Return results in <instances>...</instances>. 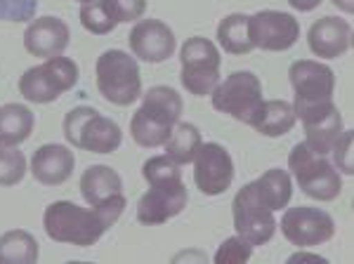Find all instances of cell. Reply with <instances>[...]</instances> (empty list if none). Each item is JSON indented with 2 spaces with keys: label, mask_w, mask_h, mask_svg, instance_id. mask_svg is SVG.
I'll return each mask as SVG.
<instances>
[{
  "label": "cell",
  "mask_w": 354,
  "mask_h": 264,
  "mask_svg": "<svg viewBox=\"0 0 354 264\" xmlns=\"http://www.w3.org/2000/svg\"><path fill=\"white\" fill-rule=\"evenodd\" d=\"M125 210V196L116 194L102 205L81 208L71 200H55L45 208L43 227L48 236L57 243L90 248L106 234V229L118 222Z\"/></svg>",
  "instance_id": "6da1fadb"
},
{
  "label": "cell",
  "mask_w": 354,
  "mask_h": 264,
  "mask_svg": "<svg viewBox=\"0 0 354 264\" xmlns=\"http://www.w3.org/2000/svg\"><path fill=\"white\" fill-rule=\"evenodd\" d=\"M149 191L137 203V222L147 227L165 225L187 208V187L182 182L180 165L168 156H153L142 165Z\"/></svg>",
  "instance_id": "7a4b0ae2"
},
{
  "label": "cell",
  "mask_w": 354,
  "mask_h": 264,
  "mask_svg": "<svg viewBox=\"0 0 354 264\" xmlns=\"http://www.w3.org/2000/svg\"><path fill=\"white\" fill-rule=\"evenodd\" d=\"M182 109V97L168 85H153L151 90H147L145 102L130 120V135L135 144L145 149L163 147L173 128L180 123Z\"/></svg>",
  "instance_id": "3957f363"
},
{
  "label": "cell",
  "mask_w": 354,
  "mask_h": 264,
  "mask_svg": "<svg viewBox=\"0 0 354 264\" xmlns=\"http://www.w3.org/2000/svg\"><path fill=\"white\" fill-rule=\"evenodd\" d=\"M64 137L71 147L90 153H113L123 142L121 128L93 106H76L64 116Z\"/></svg>",
  "instance_id": "277c9868"
},
{
  "label": "cell",
  "mask_w": 354,
  "mask_h": 264,
  "mask_svg": "<svg viewBox=\"0 0 354 264\" xmlns=\"http://www.w3.org/2000/svg\"><path fill=\"white\" fill-rule=\"evenodd\" d=\"M97 90L109 104L130 106L142 95V76L137 59L123 50H106L95 64Z\"/></svg>",
  "instance_id": "5b68a950"
},
{
  "label": "cell",
  "mask_w": 354,
  "mask_h": 264,
  "mask_svg": "<svg viewBox=\"0 0 354 264\" xmlns=\"http://www.w3.org/2000/svg\"><path fill=\"white\" fill-rule=\"evenodd\" d=\"M288 170L295 177L302 194H307L314 200H335L342 191L340 172L326 156L314 153L305 142L293 147L288 156Z\"/></svg>",
  "instance_id": "8992f818"
},
{
  "label": "cell",
  "mask_w": 354,
  "mask_h": 264,
  "mask_svg": "<svg viewBox=\"0 0 354 264\" xmlns=\"http://www.w3.org/2000/svg\"><path fill=\"white\" fill-rule=\"evenodd\" d=\"M78 64L68 57H50L19 78V93L33 104H50L78 83Z\"/></svg>",
  "instance_id": "52a82bcc"
},
{
  "label": "cell",
  "mask_w": 354,
  "mask_h": 264,
  "mask_svg": "<svg viewBox=\"0 0 354 264\" xmlns=\"http://www.w3.org/2000/svg\"><path fill=\"white\" fill-rule=\"evenodd\" d=\"M182 85L194 97H208L220 83V50L208 38H189L180 50Z\"/></svg>",
  "instance_id": "ba28073f"
},
{
  "label": "cell",
  "mask_w": 354,
  "mask_h": 264,
  "mask_svg": "<svg viewBox=\"0 0 354 264\" xmlns=\"http://www.w3.org/2000/svg\"><path fill=\"white\" fill-rule=\"evenodd\" d=\"M295 116L305 125V144L319 156H328L345 132L342 113L333 100L293 102Z\"/></svg>",
  "instance_id": "9c48e42d"
},
{
  "label": "cell",
  "mask_w": 354,
  "mask_h": 264,
  "mask_svg": "<svg viewBox=\"0 0 354 264\" xmlns=\"http://www.w3.org/2000/svg\"><path fill=\"white\" fill-rule=\"evenodd\" d=\"M262 102V83L253 71H234L225 83H218L213 90V109L220 113L241 120L250 125L255 113L260 111Z\"/></svg>",
  "instance_id": "30bf717a"
},
{
  "label": "cell",
  "mask_w": 354,
  "mask_h": 264,
  "mask_svg": "<svg viewBox=\"0 0 354 264\" xmlns=\"http://www.w3.org/2000/svg\"><path fill=\"white\" fill-rule=\"evenodd\" d=\"M232 212H234V229H236V234L248 241L253 248L272 241L274 232H277L274 210H270L258 198V194H255V189H253V182L236 191L234 203H232Z\"/></svg>",
  "instance_id": "8fae6325"
},
{
  "label": "cell",
  "mask_w": 354,
  "mask_h": 264,
  "mask_svg": "<svg viewBox=\"0 0 354 264\" xmlns=\"http://www.w3.org/2000/svg\"><path fill=\"white\" fill-rule=\"evenodd\" d=\"M281 232L298 248H314V245H322L333 238L335 222L326 210L298 205V208H288L283 212Z\"/></svg>",
  "instance_id": "7c38bea8"
},
{
  "label": "cell",
  "mask_w": 354,
  "mask_h": 264,
  "mask_svg": "<svg viewBox=\"0 0 354 264\" xmlns=\"http://www.w3.org/2000/svg\"><path fill=\"white\" fill-rule=\"evenodd\" d=\"M194 182L205 196H220L234 182V160L218 142L201 144L194 156Z\"/></svg>",
  "instance_id": "4fadbf2b"
},
{
  "label": "cell",
  "mask_w": 354,
  "mask_h": 264,
  "mask_svg": "<svg viewBox=\"0 0 354 264\" xmlns=\"http://www.w3.org/2000/svg\"><path fill=\"white\" fill-rule=\"evenodd\" d=\"M250 40L255 48L267 53H283L290 50L300 38V24L293 15L277 12V10H262L248 17Z\"/></svg>",
  "instance_id": "5bb4252c"
},
{
  "label": "cell",
  "mask_w": 354,
  "mask_h": 264,
  "mask_svg": "<svg viewBox=\"0 0 354 264\" xmlns=\"http://www.w3.org/2000/svg\"><path fill=\"white\" fill-rule=\"evenodd\" d=\"M128 43L137 59L149 62V64H161L175 53V33L158 19L135 21L133 31L128 33Z\"/></svg>",
  "instance_id": "9a60e30c"
},
{
  "label": "cell",
  "mask_w": 354,
  "mask_h": 264,
  "mask_svg": "<svg viewBox=\"0 0 354 264\" xmlns=\"http://www.w3.org/2000/svg\"><path fill=\"white\" fill-rule=\"evenodd\" d=\"M290 85L295 90V102H322L333 100L335 73L333 68L314 59L293 62L288 68Z\"/></svg>",
  "instance_id": "2e32d148"
},
{
  "label": "cell",
  "mask_w": 354,
  "mask_h": 264,
  "mask_svg": "<svg viewBox=\"0 0 354 264\" xmlns=\"http://www.w3.org/2000/svg\"><path fill=\"white\" fill-rule=\"evenodd\" d=\"M68 31L66 21L57 19V17H38L28 24L24 33V48L33 57H57L68 48Z\"/></svg>",
  "instance_id": "e0dca14e"
},
{
  "label": "cell",
  "mask_w": 354,
  "mask_h": 264,
  "mask_svg": "<svg viewBox=\"0 0 354 264\" xmlns=\"http://www.w3.org/2000/svg\"><path fill=\"white\" fill-rule=\"evenodd\" d=\"M310 50L322 59H335L352 48V26L340 17H322L307 33Z\"/></svg>",
  "instance_id": "ac0fdd59"
},
{
  "label": "cell",
  "mask_w": 354,
  "mask_h": 264,
  "mask_svg": "<svg viewBox=\"0 0 354 264\" xmlns=\"http://www.w3.org/2000/svg\"><path fill=\"white\" fill-rule=\"evenodd\" d=\"M73 151L64 144H45L33 151L31 158V172L41 185L57 187L64 185L68 177L73 175Z\"/></svg>",
  "instance_id": "d6986e66"
},
{
  "label": "cell",
  "mask_w": 354,
  "mask_h": 264,
  "mask_svg": "<svg viewBox=\"0 0 354 264\" xmlns=\"http://www.w3.org/2000/svg\"><path fill=\"white\" fill-rule=\"evenodd\" d=\"M81 194L85 203L102 205L116 194H123V180L109 165H90L81 175Z\"/></svg>",
  "instance_id": "ffe728a7"
},
{
  "label": "cell",
  "mask_w": 354,
  "mask_h": 264,
  "mask_svg": "<svg viewBox=\"0 0 354 264\" xmlns=\"http://www.w3.org/2000/svg\"><path fill=\"white\" fill-rule=\"evenodd\" d=\"M295 120L298 116H295L293 104H288L286 100H270L262 102L260 111L255 113L250 125L265 137H281L295 128Z\"/></svg>",
  "instance_id": "44dd1931"
},
{
  "label": "cell",
  "mask_w": 354,
  "mask_h": 264,
  "mask_svg": "<svg viewBox=\"0 0 354 264\" xmlns=\"http://www.w3.org/2000/svg\"><path fill=\"white\" fill-rule=\"evenodd\" d=\"M253 189L270 210H283L293 196V180L286 170L272 168L253 182Z\"/></svg>",
  "instance_id": "7402d4cb"
},
{
  "label": "cell",
  "mask_w": 354,
  "mask_h": 264,
  "mask_svg": "<svg viewBox=\"0 0 354 264\" xmlns=\"http://www.w3.org/2000/svg\"><path fill=\"white\" fill-rule=\"evenodd\" d=\"M36 118L31 109L24 104H5L0 106V144L17 147L26 142L33 132Z\"/></svg>",
  "instance_id": "603a6c76"
},
{
  "label": "cell",
  "mask_w": 354,
  "mask_h": 264,
  "mask_svg": "<svg viewBox=\"0 0 354 264\" xmlns=\"http://www.w3.org/2000/svg\"><path fill=\"white\" fill-rule=\"evenodd\" d=\"M201 132H198L196 125L192 123H177L170 137L165 140V156H168L173 163L177 165H187L192 163L194 156H196L198 147H201Z\"/></svg>",
  "instance_id": "cb8c5ba5"
},
{
  "label": "cell",
  "mask_w": 354,
  "mask_h": 264,
  "mask_svg": "<svg viewBox=\"0 0 354 264\" xmlns=\"http://www.w3.org/2000/svg\"><path fill=\"white\" fill-rule=\"evenodd\" d=\"M218 43L230 55H248L250 50H255L253 40H250L248 17L239 12L227 15L218 26Z\"/></svg>",
  "instance_id": "d4e9b609"
},
{
  "label": "cell",
  "mask_w": 354,
  "mask_h": 264,
  "mask_svg": "<svg viewBox=\"0 0 354 264\" xmlns=\"http://www.w3.org/2000/svg\"><path fill=\"white\" fill-rule=\"evenodd\" d=\"M38 260V243L28 232H8L0 236V264H33Z\"/></svg>",
  "instance_id": "484cf974"
},
{
  "label": "cell",
  "mask_w": 354,
  "mask_h": 264,
  "mask_svg": "<svg viewBox=\"0 0 354 264\" xmlns=\"http://www.w3.org/2000/svg\"><path fill=\"white\" fill-rule=\"evenodd\" d=\"M26 175V158L15 147L0 144V187H15Z\"/></svg>",
  "instance_id": "4316f807"
},
{
  "label": "cell",
  "mask_w": 354,
  "mask_h": 264,
  "mask_svg": "<svg viewBox=\"0 0 354 264\" xmlns=\"http://www.w3.org/2000/svg\"><path fill=\"white\" fill-rule=\"evenodd\" d=\"M81 24L85 31L95 33V36H106L118 26L116 19H111L109 12L104 10L102 0H93V3H83L81 8Z\"/></svg>",
  "instance_id": "83f0119b"
},
{
  "label": "cell",
  "mask_w": 354,
  "mask_h": 264,
  "mask_svg": "<svg viewBox=\"0 0 354 264\" xmlns=\"http://www.w3.org/2000/svg\"><path fill=\"white\" fill-rule=\"evenodd\" d=\"M102 5H104L109 17L116 19L118 24L140 21L147 10V0H102Z\"/></svg>",
  "instance_id": "f1b7e54d"
},
{
  "label": "cell",
  "mask_w": 354,
  "mask_h": 264,
  "mask_svg": "<svg viewBox=\"0 0 354 264\" xmlns=\"http://www.w3.org/2000/svg\"><path fill=\"white\" fill-rule=\"evenodd\" d=\"M253 257V245L241 236L227 238L215 252V262L218 264H239V262H248Z\"/></svg>",
  "instance_id": "f546056e"
},
{
  "label": "cell",
  "mask_w": 354,
  "mask_h": 264,
  "mask_svg": "<svg viewBox=\"0 0 354 264\" xmlns=\"http://www.w3.org/2000/svg\"><path fill=\"white\" fill-rule=\"evenodd\" d=\"M41 0H0V21H31Z\"/></svg>",
  "instance_id": "4dcf8cb0"
},
{
  "label": "cell",
  "mask_w": 354,
  "mask_h": 264,
  "mask_svg": "<svg viewBox=\"0 0 354 264\" xmlns=\"http://www.w3.org/2000/svg\"><path fill=\"white\" fill-rule=\"evenodd\" d=\"M333 158H335V168H340V172L352 175L354 165H352V130H345L342 137L338 140V144L333 147Z\"/></svg>",
  "instance_id": "1f68e13d"
},
{
  "label": "cell",
  "mask_w": 354,
  "mask_h": 264,
  "mask_svg": "<svg viewBox=\"0 0 354 264\" xmlns=\"http://www.w3.org/2000/svg\"><path fill=\"white\" fill-rule=\"evenodd\" d=\"M288 5L293 10H300V12H312L322 5V0H288Z\"/></svg>",
  "instance_id": "d6a6232c"
},
{
  "label": "cell",
  "mask_w": 354,
  "mask_h": 264,
  "mask_svg": "<svg viewBox=\"0 0 354 264\" xmlns=\"http://www.w3.org/2000/svg\"><path fill=\"white\" fill-rule=\"evenodd\" d=\"M307 262V260H312V262H326V260H324V257L322 255H312V252H305V248H302L300 252H295V255H290L288 257V262Z\"/></svg>",
  "instance_id": "836d02e7"
},
{
  "label": "cell",
  "mask_w": 354,
  "mask_h": 264,
  "mask_svg": "<svg viewBox=\"0 0 354 264\" xmlns=\"http://www.w3.org/2000/svg\"><path fill=\"white\" fill-rule=\"evenodd\" d=\"M333 5L345 15H352L354 12V0H333Z\"/></svg>",
  "instance_id": "e575fe53"
},
{
  "label": "cell",
  "mask_w": 354,
  "mask_h": 264,
  "mask_svg": "<svg viewBox=\"0 0 354 264\" xmlns=\"http://www.w3.org/2000/svg\"><path fill=\"white\" fill-rule=\"evenodd\" d=\"M78 3H93V0H78Z\"/></svg>",
  "instance_id": "d590c367"
}]
</instances>
